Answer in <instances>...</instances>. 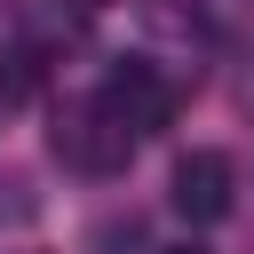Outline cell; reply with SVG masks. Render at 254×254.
<instances>
[{
	"mask_svg": "<svg viewBox=\"0 0 254 254\" xmlns=\"http://www.w3.org/2000/svg\"><path fill=\"white\" fill-rule=\"evenodd\" d=\"M48 143H56V159H64V167H79V175H119V167L135 159V143H143V135H135L103 95H79V103H64V111H56Z\"/></svg>",
	"mask_w": 254,
	"mask_h": 254,
	"instance_id": "1",
	"label": "cell"
},
{
	"mask_svg": "<svg viewBox=\"0 0 254 254\" xmlns=\"http://www.w3.org/2000/svg\"><path fill=\"white\" fill-rule=\"evenodd\" d=\"M135 135H159L167 119H175V79L159 71V64H143V56H127V64H111L103 71V87H95Z\"/></svg>",
	"mask_w": 254,
	"mask_h": 254,
	"instance_id": "2",
	"label": "cell"
},
{
	"mask_svg": "<svg viewBox=\"0 0 254 254\" xmlns=\"http://www.w3.org/2000/svg\"><path fill=\"white\" fill-rule=\"evenodd\" d=\"M167 198H175L183 222H222V214L238 206V167H230V151H183Z\"/></svg>",
	"mask_w": 254,
	"mask_h": 254,
	"instance_id": "3",
	"label": "cell"
},
{
	"mask_svg": "<svg viewBox=\"0 0 254 254\" xmlns=\"http://www.w3.org/2000/svg\"><path fill=\"white\" fill-rule=\"evenodd\" d=\"M159 254H206V246H190V238H183V246H159Z\"/></svg>",
	"mask_w": 254,
	"mask_h": 254,
	"instance_id": "4",
	"label": "cell"
}]
</instances>
